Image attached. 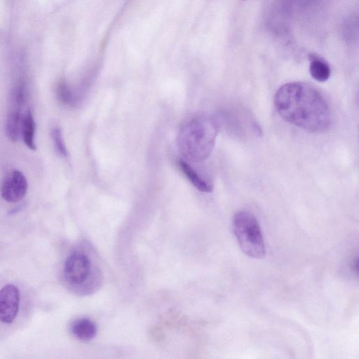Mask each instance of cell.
<instances>
[{"label":"cell","mask_w":359,"mask_h":359,"mask_svg":"<svg viewBox=\"0 0 359 359\" xmlns=\"http://www.w3.org/2000/svg\"><path fill=\"white\" fill-rule=\"evenodd\" d=\"M274 106L283 119L307 131L323 132L331 124V111L326 99L306 83L283 85L274 96Z\"/></svg>","instance_id":"cell-1"},{"label":"cell","mask_w":359,"mask_h":359,"mask_svg":"<svg viewBox=\"0 0 359 359\" xmlns=\"http://www.w3.org/2000/svg\"><path fill=\"white\" fill-rule=\"evenodd\" d=\"M217 133L218 126L212 118L202 115L191 118L178 136L181 153L191 162L205 160L213 149Z\"/></svg>","instance_id":"cell-2"},{"label":"cell","mask_w":359,"mask_h":359,"mask_svg":"<svg viewBox=\"0 0 359 359\" xmlns=\"http://www.w3.org/2000/svg\"><path fill=\"white\" fill-rule=\"evenodd\" d=\"M233 233L243 250L248 256L261 259L266 253L265 245L259 222L250 211L237 212L232 222Z\"/></svg>","instance_id":"cell-3"},{"label":"cell","mask_w":359,"mask_h":359,"mask_svg":"<svg viewBox=\"0 0 359 359\" xmlns=\"http://www.w3.org/2000/svg\"><path fill=\"white\" fill-rule=\"evenodd\" d=\"M20 306V291L13 285L8 284L0 290V321L11 323L16 318Z\"/></svg>","instance_id":"cell-4"},{"label":"cell","mask_w":359,"mask_h":359,"mask_svg":"<svg viewBox=\"0 0 359 359\" xmlns=\"http://www.w3.org/2000/svg\"><path fill=\"white\" fill-rule=\"evenodd\" d=\"M27 187L25 175L20 171L13 170L4 179L1 187V194L6 201L16 203L25 196Z\"/></svg>","instance_id":"cell-5"},{"label":"cell","mask_w":359,"mask_h":359,"mask_svg":"<svg viewBox=\"0 0 359 359\" xmlns=\"http://www.w3.org/2000/svg\"><path fill=\"white\" fill-rule=\"evenodd\" d=\"M91 268L90 261L83 254L74 252L65 261L64 273L67 280L74 284L83 283L88 276Z\"/></svg>","instance_id":"cell-6"},{"label":"cell","mask_w":359,"mask_h":359,"mask_svg":"<svg viewBox=\"0 0 359 359\" xmlns=\"http://www.w3.org/2000/svg\"><path fill=\"white\" fill-rule=\"evenodd\" d=\"M22 118L21 109L11 107L6 118V133L13 142H16L21 135Z\"/></svg>","instance_id":"cell-7"},{"label":"cell","mask_w":359,"mask_h":359,"mask_svg":"<svg viewBox=\"0 0 359 359\" xmlns=\"http://www.w3.org/2000/svg\"><path fill=\"white\" fill-rule=\"evenodd\" d=\"M178 165L187 178L198 190L206 193L212 191V184L203 178L189 163L180 161Z\"/></svg>","instance_id":"cell-8"},{"label":"cell","mask_w":359,"mask_h":359,"mask_svg":"<svg viewBox=\"0 0 359 359\" xmlns=\"http://www.w3.org/2000/svg\"><path fill=\"white\" fill-rule=\"evenodd\" d=\"M71 330L76 338L82 341H88L95 336L97 327L90 319L81 318L72 323Z\"/></svg>","instance_id":"cell-9"},{"label":"cell","mask_w":359,"mask_h":359,"mask_svg":"<svg viewBox=\"0 0 359 359\" xmlns=\"http://www.w3.org/2000/svg\"><path fill=\"white\" fill-rule=\"evenodd\" d=\"M309 58V72L313 79L319 82L327 81L331 74L329 65L323 59L313 54L310 55Z\"/></svg>","instance_id":"cell-10"},{"label":"cell","mask_w":359,"mask_h":359,"mask_svg":"<svg viewBox=\"0 0 359 359\" xmlns=\"http://www.w3.org/2000/svg\"><path fill=\"white\" fill-rule=\"evenodd\" d=\"M35 121L30 110H27L23 115L21 135L26 146L32 150L36 149L34 142Z\"/></svg>","instance_id":"cell-11"},{"label":"cell","mask_w":359,"mask_h":359,"mask_svg":"<svg viewBox=\"0 0 359 359\" xmlns=\"http://www.w3.org/2000/svg\"><path fill=\"white\" fill-rule=\"evenodd\" d=\"M27 97L26 85L20 81L15 85L11 91V107L22 109Z\"/></svg>","instance_id":"cell-12"},{"label":"cell","mask_w":359,"mask_h":359,"mask_svg":"<svg viewBox=\"0 0 359 359\" xmlns=\"http://www.w3.org/2000/svg\"><path fill=\"white\" fill-rule=\"evenodd\" d=\"M56 95L59 101L64 104L73 105L76 102L74 92L65 81L57 84Z\"/></svg>","instance_id":"cell-13"},{"label":"cell","mask_w":359,"mask_h":359,"mask_svg":"<svg viewBox=\"0 0 359 359\" xmlns=\"http://www.w3.org/2000/svg\"><path fill=\"white\" fill-rule=\"evenodd\" d=\"M51 137L56 152L62 157L67 156V148L60 128L55 127L51 130Z\"/></svg>","instance_id":"cell-14"}]
</instances>
